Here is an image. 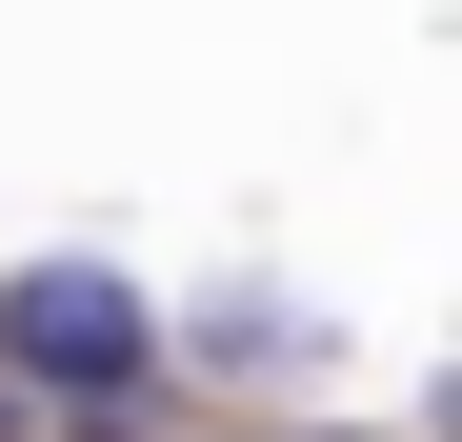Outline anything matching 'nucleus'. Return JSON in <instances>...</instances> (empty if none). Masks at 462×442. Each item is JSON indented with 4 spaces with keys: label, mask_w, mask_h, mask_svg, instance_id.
Instances as JSON below:
<instances>
[{
    "label": "nucleus",
    "mask_w": 462,
    "mask_h": 442,
    "mask_svg": "<svg viewBox=\"0 0 462 442\" xmlns=\"http://www.w3.org/2000/svg\"><path fill=\"white\" fill-rule=\"evenodd\" d=\"M0 342H21V382H60V402H121L162 322H141V302H121L101 262H21V302H0Z\"/></svg>",
    "instance_id": "obj_1"
}]
</instances>
